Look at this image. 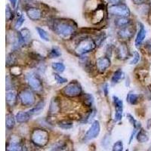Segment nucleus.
Masks as SVG:
<instances>
[{
	"label": "nucleus",
	"instance_id": "nucleus-37",
	"mask_svg": "<svg viewBox=\"0 0 151 151\" xmlns=\"http://www.w3.org/2000/svg\"><path fill=\"white\" fill-rule=\"evenodd\" d=\"M59 106L57 104L56 101H52L51 104V106H50V111L52 113H56V112L58 111Z\"/></svg>",
	"mask_w": 151,
	"mask_h": 151
},
{
	"label": "nucleus",
	"instance_id": "nucleus-39",
	"mask_svg": "<svg viewBox=\"0 0 151 151\" xmlns=\"http://www.w3.org/2000/svg\"><path fill=\"white\" fill-rule=\"evenodd\" d=\"M12 81H11V78L8 76L6 77V89L9 91V90L12 89Z\"/></svg>",
	"mask_w": 151,
	"mask_h": 151
},
{
	"label": "nucleus",
	"instance_id": "nucleus-38",
	"mask_svg": "<svg viewBox=\"0 0 151 151\" xmlns=\"http://www.w3.org/2000/svg\"><path fill=\"white\" fill-rule=\"evenodd\" d=\"M110 136L106 135L104 137V139L102 140V145L106 147L108 146L109 144H110Z\"/></svg>",
	"mask_w": 151,
	"mask_h": 151
},
{
	"label": "nucleus",
	"instance_id": "nucleus-29",
	"mask_svg": "<svg viewBox=\"0 0 151 151\" xmlns=\"http://www.w3.org/2000/svg\"><path fill=\"white\" fill-rule=\"evenodd\" d=\"M24 21H25V18L24 17V16L22 14H20L19 17H17V21H15V24H14V28L15 29H19L22 26V24H24Z\"/></svg>",
	"mask_w": 151,
	"mask_h": 151
},
{
	"label": "nucleus",
	"instance_id": "nucleus-35",
	"mask_svg": "<svg viewBox=\"0 0 151 151\" xmlns=\"http://www.w3.org/2000/svg\"><path fill=\"white\" fill-rule=\"evenodd\" d=\"M140 60V55L137 52H134V56H133V59L130 61V64L133 65V64H137Z\"/></svg>",
	"mask_w": 151,
	"mask_h": 151
},
{
	"label": "nucleus",
	"instance_id": "nucleus-44",
	"mask_svg": "<svg viewBox=\"0 0 151 151\" xmlns=\"http://www.w3.org/2000/svg\"><path fill=\"white\" fill-rule=\"evenodd\" d=\"M9 1H10V2L12 3V6H13V7H15L16 3H17V0H9Z\"/></svg>",
	"mask_w": 151,
	"mask_h": 151
},
{
	"label": "nucleus",
	"instance_id": "nucleus-2",
	"mask_svg": "<svg viewBox=\"0 0 151 151\" xmlns=\"http://www.w3.org/2000/svg\"><path fill=\"white\" fill-rule=\"evenodd\" d=\"M49 139V134L46 130L44 129H35L31 134V141L36 146L43 147L48 143Z\"/></svg>",
	"mask_w": 151,
	"mask_h": 151
},
{
	"label": "nucleus",
	"instance_id": "nucleus-40",
	"mask_svg": "<svg viewBox=\"0 0 151 151\" xmlns=\"http://www.w3.org/2000/svg\"><path fill=\"white\" fill-rule=\"evenodd\" d=\"M135 5H142V4L146 3L148 0H132Z\"/></svg>",
	"mask_w": 151,
	"mask_h": 151
},
{
	"label": "nucleus",
	"instance_id": "nucleus-30",
	"mask_svg": "<svg viewBox=\"0 0 151 151\" xmlns=\"http://www.w3.org/2000/svg\"><path fill=\"white\" fill-rule=\"evenodd\" d=\"M66 145L62 143H58L55 144V146L52 147V151H65L66 150Z\"/></svg>",
	"mask_w": 151,
	"mask_h": 151
},
{
	"label": "nucleus",
	"instance_id": "nucleus-8",
	"mask_svg": "<svg viewBox=\"0 0 151 151\" xmlns=\"http://www.w3.org/2000/svg\"><path fill=\"white\" fill-rule=\"evenodd\" d=\"M100 131H101V125H100L99 121L95 120L91 124V127L86 132V135H85V139L86 141H90V140L96 138L99 135Z\"/></svg>",
	"mask_w": 151,
	"mask_h": 151
},
{
	"label": "nucleus",
	"instance_id": "nucleus-11",
	"mask_svg": "<svg viewBox=\"0 0 151 151\" xmlns=\"http://www.w3.org/2000/svg\"><path fill=\"white\" fill-rule=\"evenodd\" d=\"M96 65L98 71L101 73H104L110 66V60L106 57L99 58L96 61Z\"/></svg>",
	"mask_w": 151,
	"mask_h": 151
},
{
	"label": "nucleus",
	"instance_id": "nucleus-34",
	"mask_svg": "<svg viewBox=\"0 0 151 151\" xmlns=\"http://www.w3.org/2000/svg\"><path fill=\"white\" fill-rule=\"evenodd\" d=\"M5 13H6V20H7L8 21H11L12 19H13V17H14V13L12 12V9H11L10 6H9V5H7V6H6Z\"/></svg>",
	"mask_w": 151,
	"mask_h": 151
},
{
	"label": "nucleus",
	"instance_id": "nucleus-33",
	"mask_svg": "<svg viewBox=\"0 0 151 151\" xmlns=\"http://www.w3.org/2000/svg\"><path fill=\"white\" fill-rule=\"evenodd\" d=\"M54 76H55V80H56V82L58 83V84L61 85V84H64V83H67V79H66V78L62 77L61 76H60L59 74L55 73L54 74Z\"/></svg>",
	"mask_w": 151,
	"mask_h": 151
},
{
	"label": "nucleus",
	"instance_id": "nucleus-4",
	"mask_svg": "<svg viewBox=\"0 0 151 151\" xmlns=\"http://www.w3.org/2000/svg\"><path fill=\"white\" fill-rule=\"evenodd\" d=\"M108 12L112 15L119 17H129L130 15V10L129 7L123 3L111 5L108 8Z\"/></svg>",
	"mask_w": 151,
	"mask_h": 151
},
{
	"label": "nucleus",
	"instance_id": "nucleus-3",
	"mask_svg": "<svg viewBox=\"0 0 151 151\" xmlns=\"http://www.w3.org/2000/svg\"><path fill=\"white\" fill-rule=\"evenodd\" d=\"M96 47V43L94 42L91 39L85 38L79 41V43L76 47V52L79 55H85L86 53L91 52Z\"/></svg>",
	"mask_w": 151,
	"mask_h": 151
},
{
	"label": "nucleus",
	"instance_id": "nucleus-45",
	"mask_svg": "<svg viewBox=\"0 0 151 151\" xmlns=\"http://www.w3.org/2000/svg\"><path fill=\"white\" fill-rule=\"evenodd\" d=\"M125 151H129V150H125Z\"/></svg>",
	"mask_w": 151,
	"mask_h": 151
},
{
	"label": "nucleus",
	"instance_id": "nucleus-10",
	"mask_svg": "<svg viewBox=\"0 0 151 151\" xmlns=\"http://www.w3.org/2000/svg\"><path fill=\"white\" fill-rule=\"evenodd\" d=\"M116 54L117 58L119 59H120V60H125V59L129 58L130 52H129V48L127 47V45L124 44V43H122L117 48Z\"/></svg>",
	"mask_w": 151,
	"mask_h": 151
},
{
	"label": "nucleus",
	"instance_id": "nucleus-5",
	"mask_svg": "<svg viewBox=\"0 0 151 151\" xmlns=\"http://www.w3.org/2000/svg\"><path fill=\"white\" fill-rule=\"evenodd\" d=\"M82 87L80 84L76 81L71 82L64 88L62 91L63 94L67 97H77L82 93Z\"/></svg>",
	"mask_w": 151,
	"mask_h": 151
},
{
	"label": "nucleus",
	"instance_id": "nucleus-25",
	"mask_svg": "<svg viewBox=\"0 0 151 151\" xmlns=\"http://www.w3.org/2000/svg\"><path fill=\"white\" fill-rule=\"evenodd\" d=\"M52 68L57 71L58 73H63L65 70V66L63 63H59V62H55L53 63L52 65Z\"/></svg>",
	"mask_w": 151,
	"mask_h": 151
},
{
	"label": "nucleus",
	"instance_id": "nucleus-7",
	"mask_svg": "<svg viewBox=\"0 0 151 151\" xmlns=\"http://www.w3.org/2000/svg\"><path fill=\"white\" fill-rule=\"evenodd\" d=\"M19 98L22 105L25 106H30L35 103V96L30 90H23L19 94Z\"/></svg>",
	"mask_w": 151,
	"mask_h": 151
},
{
	"label": "nucleus",
	"instance_id": "nucleus-31",
	"mask_svg": "<svg viewBox=\"0 0 151 151\" xmlns=\"http://www.w3.org/2000/svg\"><path fill=\"white\" fill-rule=\"evenodd\" d=\"M61 53L60 52L58 49L57 48H53L51 51H50L49 53V57L51 58H56L60 56Z\"/></svg>",
	"mask_w": 151,
	"mask_h": 151
},
{
	"label": "nucleus",
	"instance_id": "nucleus-15",
	"mask_svg": "<svg viewBox=\"0 0 151 151\" xmlns=\"http://www.w3.org/2000/svg\"><path fill=\"white\" fill-rule=\"evenodd\" d=\"M125 78V73L122 70H118L113 73V76L111 78V84L112 86H116L118 84L121 80Z\"/></svg>",
	"mask_w": 151,
	"mask_h": 151
},
{
	"label": "nucleus",
	"instance_id": "nucleus-22",
	"mask_svg": "<svg viewBox=\"0 0 151 151\" xmlns=\"http://www.w3.org/2000/svg\"><path fill=\"white\" fill-rule=\"evenodd\" d=\"M7 151H23L22 147L17 141L9 142L7 147Z\"/></svg>",
	"mask_w": 151,
	"mask_h": 151
},
{
	"label": "nucleus",
	"instance_id": "nucleus-23",
	"mask_svg": "<svg viewBox=\"0 0 151 151\" xmlns=\"http://www.w3.org/2000/svg\"><path fill=\"white\" fill-rule=\"evenodd\" d=\"M15 119L14 116L12 114H8L6 116V128L9 130L12 129L14 128V125H15Z\"/></svg>",
	"mask_w": 151,
	"mask_h": 151
},
{
	"label": "nucleus",
	"instance_id": "nucleus-26",
	"mask_svg": "<svg viewBox=\"0 0 151 151\" xmlns=\"http://www.w3.org/2000/svg\"><path fill=\"white\" fill-rule=\"evenodd\" d=\"M58 126L64 129H71L73 127V122L70 120H62L58 123Z\"/></svg>",
	"mask_w": 151,
	"mask_h": 151
},
{
	"label": "nucleus",
	"instance_id": "nucleus-13",
	"mask_svg": "<svg viewBox=\"0 0 151 151\" xmlns=\"http://www.w3.org/2000/svg\"><path fill=\"white\" fill-rule=\"evenodd\" d=\"M27 15L32 21H39L42 17V12L36 8H29L26 11Z\"/></svg>",
	"mask_w": 151,
	"mask_h": 151
},
{
	"label": "nucleus",
	"instance_id": "nucleus-28",
	"mask_svg": "<svg viewBox=\"0 0 151 151\" xmlns=\"http://www.w3.org/2000/svg\"><path fill=\"white\" fill-rule=\"evenodd\" d=\"M112 151H123V143L122 141H118L113 144Z\"/></svg>",
	"mask_w": 151,
	"mask_h": 151
},
{
	"label": "nucleus",
	"instance_id": "nucleus-21",
	"mask_svg": "<svg viewBox=\"0 0 151 151\" xmlns=\"http://www.w3.org/2000/svg\"><path fill=\"white\" fill-rule=\"evenodd\" d=\"M45 102L44 101H41L40 102L39 104H37V105H36L35 107H33V109H31L29 111V114H30L31 116L33 115H36V114H39L40 113H41L42 110L44 109V107H45Z\"/></svg>",
	"mask_w": 151,
	"mask_h": 151
},
{
	"label": "nucleus",
	"instance_id": "nucleus-17",
	"mask_svg": "<svg viewBox=\"0 0 151 151\" xmlns=\"http://www.w3.org/2000/svg\"><path fill=\"white\" fill-rule=\"evenodd\" d=\"M149 139H150V137H149L148 132H147L145 129L141 128L137 134V141L140 143H147L148 142Z\"/></svg>",
	"mask_w": 151,
	"mask_h": 151
},
{
	"label": "nucleus",
	"instance_id": "nucleus-19",
	"mask_svg": "<svg viewBox=\"0 0 151 151\" xmlns=\"http://www.w3.org/2000/svg\"><path fill=\"white\" fill-rule=\"evenodd\" d=\"M126 101L132 105L137 104L138 101H139V95L134 94L133 91H130V92L127 94Z\"/></svg>",
	"mask_w": 151,
	"mask_h": 151
},
{
	"label": "nucleus",
	"instance_id": "nucleus-12",
	"mask_svg": "<svg viewBox=\"0 0 151 151\" xmlns=\"http://www.w3.org/2000/svg\"><path fill=\"white\" fill-rule=\"evenodd\" d=\"M134 30L130 27L129 26L125 27L122 28L118 32V36L119 38L122 39V40H129L132 36H134Z\"/></svg>",
	"mask_w": 151,
	"mask_h": 151
},
{
	"label": "nucleus",
	"instance_id": "nucleus-24",
	"mask_svg": "<svg viewBox=\"0 0 151 151\" xmlns=\"http://www.w3.org/2000/svg\"><path fill=\"white\" fill-rule=\"evenodd\" d=\"M36 30H37L39 36H40L42 40L46 42L49 41V36H48V33H47V32L45 29H43L42 28L40 27H36Z\"/></svg>",
	"mask_w": 151,
	"mask_h": 151
},
{
	"label": "nucleus",
	"instance_id": "nucleus-6",
	"mask_svg": "<svg viewBox=\"0 0 151 151\" xmlns=\"http://www.w3.org/2000/svg\"><path fill=\"white\" fill-rule=\"evenodd\" d=\"M26 79L28 84L36 91H40L42 88V84L40 79L35 73H28L26 76Z\"/></svg>",
	"mask_w": 151,
	"mask_h": 151
},
{
	"label": "nucleus",
	"instance_id": "nucleus-20",
	"mask_svg": "<svg viewBox=\"0 0 151 151\" xmlns=\"http://www.w3.org/2000/svg\"><path fill=\"white\" fill-rule=\"evenodd\" d=\"M115 23L117 27L123 28L129 26V24H130V20L127 17H120L116 20Z\"/></svg>",
	"mask_w": 151,
	"mask_h": 151
},
{
	"label": "nucleus",
	"instance_id": "nucleus-18",
	"mask_svg": "<svg viewBox=\"0 0 151 151\" xmlns=\"http://www.w3.org/2000/svg\"><path fill=\"white\" fill-rule=\"evenodd\" d=\"M6 102L8 104L11 106H13L15 105L16 102H17V94L14 91H8L6 93Z\"/></svg>",
	"mask_w": 151,
	"mask_h": 151
},
{
	"label": "nucleus",
	"instance_id": "nucleus-27",
	"mask_svg": "<svg viewBox=\"0 0 151 151\" xmlns=\"http://www.w3.org/2000/svg\"><path fill=\"white\" fill-rule=\"evenodd\" d=\"M84 102L87 106H91L94 102V98L91 94H86L84 95Z\"/></svg>",
	"mask_w": 151,
	"mask_h": 151
},
{
	"label": "nucleus",
	"instance_id": "nucleus-43",
	"mask_svg": "<svg viewBox=\"0 0 151 151\" xmlns=\"http://www.w3.org/2000/svg\"><path fill=\"white\" fill-rule=\"evenodd\" d=\"M122 0H109V2L110 3L113 4V5H116V4H119Z\"/></svg>",
	"mask_w": 151,
	"mask_h": 151
},
{
	"label": "nucleus",
	"instance_id": "nucleus-1",
	"mask_svg": "<svg viewBox=\"0 0 151 151\" xmlns=\"http://www.w3.org/2000/svg\"><path fill=\"white\" fill-rule=\"evenodd\" d=\"M53 30L57 34L63 37H68L75 33L76 29V24L73 21H68L67 20H55L53 22Z\"/></svg>",
	"mask_w": 151,
	"mask_h": 151
},
{
	"label": "nucleus",
	"instance_id": "nucleus-9",
	"mask_svg": "<svg viewBox=\"0 0 151 151\" xmlns=\"http://www.w3.org/2000/svg\"><path fill=\"white\" fill-rule=\"evenodd\" d=\"M113 103L115 106V121L118 122L120 121L122 118L123 113V102L118 97L113 96Z\"/></svg>",
	"mask_w": 151,
	"mask_h": 151
},
{
	"label": "nucleus",
	"instance_id": "nucleus-36",
	"mask_svg": "<svg viewBox=\"0 0 151 151\" xmlns=\"http://www.w3.org/2000/svg\"><path fill=\"white\" fill-rule=\"evenodd\" d=\"M126 116H127L128 120L129 121V122H130V123L132 124V125H133V127H134V126H135V125H137V124L139 123V122H137V121L135 119H134V117H133V116L131 115L130 113H128Z\"/></svg>",
	"mask_w": 151,
	"mask_h": 151
},
{
	"label": "nucleus",
	"instance_id": "nucleus-16",
	"mask_svg": "<svg viewBox=\"0 0 151 151\" xmlns=\"http://www.w3.org/2000/svg\"><path fill=\"white\" fill-rule=\"evenodd\" d=\"M31 115L29 112H19L16 114L15 119L18 123H24L30 119Z\"/></svg>",
	"mask_w": 151,
	"mask_h": 151
},
{
	"label": "nucleus",
	"instance_id": "nucleus-41",
	"mask_svg": "<svg viewBox=\"0 0 151 151\" xmlns=\"http://www.w3.org/2000/svg\"><path fill=\"white\" fill-rule=\"evenodd\" d=\"M146 48L147 49V52L151 55V40H149V41L147 42Z\"/></svg>",
	"mask_w": 151,
	"mask_h": 151
},
{
	"label": "nucleus",
	"instance_id": "nucleus-42",
	"mask_svg": "<svg viewBox=\"0 0 151 151\" xmlns=\"http://www.w3.org/2000/svg\"><path fill=\"white\" fill-rule=\"evenodd\" d=\"M103 90L104 92L105 96H107V94H108V85L105 84L104 86H103Z\"/></svg>",
	"mask_w": 151,
	"mask_h": 151
},
{
	"label": "nucleus",
	"instance_id": "nucleus-14",
	"mask_svg": "<svg viewBox=\"0 0 151 151\" xmlns=\"http://www.w3.org/2000/svg\"><path fill=\"white\" fill-rule=\"evenodd\" d=\"M147 35V31L144 28V26L142 24H140V27H139V31L137 33V36H136L135 40V45L136 47H139L140 45H141V44L144 42V39L146 37Z\"/></svg>",
	"mask_w": 151,
	"mask_h": 151
},
{
	"label": "nucleus",
	"instance_id": "nucleus-32",
	"mask_svg": "<svg viewBox=\"0 0 151 151\" xmlns=\"http://www.w3.org/2000/svg\"><path fill=\"white\" fill-rule=\"evenodd\" d=\"M15 62V58H14V55L12 53L9 54L7 56V58H6V65L8 67L9 66H12V64H14Z\"/></svg>",
	"mask_w": 151,
	"mask_h": 151
}]
</instances>
